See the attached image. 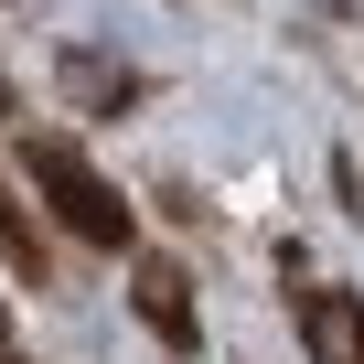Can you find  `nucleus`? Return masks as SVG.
I'll return each instance as SVG.
<instances>
[{
  "label": "nucleus",
  "instance_id": "nucleus-5",
  "mask_svg": "<svg viewBox=\"0 0 364 364\" xmlns=\"http://www.w3.org/2000/svg\"><path fill=\"white\" fill-rule=\"evenodd\" d=\"M65 86H75L86 107H129V97H139V75L107 65V54H86V43H65Z\"/></svg>",
  "mask_w": 364,
  "mask_h": 364
},
{
  "label": "nucleus",
  "instance_id": "nucleus-3",
  "mask_svg": "<svg viewBox=\"0 0 364 364\" xmlns=\"http://www.w3.org/2000/svg\"><path fill=\"white\" fill-rule=\"evenodd\" d=\"M139 321L161 332V353H204V321H193V279H182L171 257H139Z\"/></svg>",
  "mask_w": 364,
  "mask_h": 364
},
{
  "label": "nucleus",
  "instance_id": "nucleus-6",
  "mask_svg": "<svg viewBox=\"0 0 364 364\" xmlns=\"http://www.w3.org/2000/svg\"><path fill=\"white\" fill-rule=\"evenodd\" d=\"M0 118H11V86H0Z\"/></svg>",
  "mask_w": 364,
  "mask_h": 364
},
{
  "label": "nucleus",
  "instance_id": "nucleus-2",
  "mask_svg": "<svg viewBox=\"0 0 364 364\" xmlns=\"http://www.w3.org/2000/svg\"><path fill=\"white\" fill-rule=\"evenodd\" d=\"M289 321H300V353L311 364H364V300L353 289L311 279V289H289Z\"/></svg>",
  "mask_w": 364,
  "mask_h": 364
},
{
  "label": "nucleus",
  "instance_id": "nucleus-4",
  "mask_svg": "<svg viewBox=\"0 0 364 364\" xmlns=\"http://www.w3.org/2000/svg\"><path fill=\"white\" fill-rule=\"evenodd\" d=\"M0 268H11V279H33V289H54V247H43V225L11 204V182H0Z\"/></svg>",
  "mask_w": 364,
  "mask_h": 364
},
{
  "label": "nucleus",
  "instance_id": "nucleus-7",
  "mask_svg": "<svg viewBox=\"0 0 364 364\" xmlns=\"http://www.w3.org/2000/svg\"><path fill=\"white\" fill-rule=\"evenodd\" d=\"M0 364H11V353H0Z\"/></svg>",
  "mask_w": 364,
  "mask_h": 364
},
{
  "label": "nucleus",
  "instance_id": "nucleus-1",
  "mask_svg": "<svg viewBox=\"0 0 364 364\" xmlns=\"http://www.w3.org/2000/svg\"><path fill=\"white\" fill-rule=\"evenodd\" d=\"M22 161H33V193L65 215V236H86V247H129V204L86 171V150H75V139H33Z\"/></svg>",
  "mask_w": 364,
  "mask_h": 364
}]
</instances>
